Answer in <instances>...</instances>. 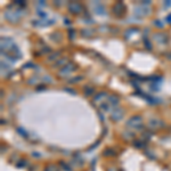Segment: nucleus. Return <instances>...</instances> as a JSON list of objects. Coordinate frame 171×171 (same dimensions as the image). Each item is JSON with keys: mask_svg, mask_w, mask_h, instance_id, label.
Masks as SVG:
<instances>
[{"mask_svg": "<svg viewBox=\"0 0 171 171\" xmlns=\"http://www.w3.org/2000/svg\"><path fill=\"white\" fill-rule=\"evenodd\" d=\"M107 101H108V104H111V105L115 106V105H118V103H119V97H118V96H114V95L108 96Z\"/></svg>", "mask_w": 171, "mask_h": 171, "instance_id": "9", "label": "nucleus"}, {"mask_svg": "<svg viewBox=\"0 0 171 171\" xmlns=\"http://www.w3.org/2000/svg\"><path fill=\"white\" fill-rule=\"evenodd\" d=\"M44 171H58V168H57L56 165L51 164V165H48Z\"/></svg>", "mask_w": 171, "mask_h": 171, "instance_id": "10", "label": "nucleus"}, {"mask_svg": "<svg viewBox=\"0 0 171 171\" xmlns=\"http://www.w3.org/2000/svg\"><path fill=\"white\" fill-rule=\"evenodd\" d=\"M143 123V119L139 115H135L133 118H130L127 122V127L130 129H138Z\"/></svg>", "mask_w": 171, "mask_h": 171, "instance_id": "1", "label": "nucleus"}, {"mask_svg": "<svg viewBox=\"0 0 171 171\" xmlns=\"http://www.w3.org/2000/svg\"><path fill=\"white\" fill-rule=\"evenodd\" d=\"M113 13L116 15V16H121V15H123L124 14V6H123V4L122 2H118V4H115L113 7Z\"/></svg>", "mask_w": 171, "mask_h": 171, "instance_id": "5", "label": "nucleus"}, {"mask_svg": "<svg viewBox=\"0 0 171 171\" xmlns=\"http://www.w3.org/2000/svg\"><path fill=\"white\" fill-rule=\"evenodd\" d=\"M107 96H106V94L105 93H101V94H98V95L95 97V103L97 104V105H104L105 104V98H106Z\"/></svg>", "mask_w": 171, "mask_h": 171, "instance_id": "8", "label": "nucleus"}, {"mask_svg": "<svg viewBox=\"0 0 171 171\" xmlns=\"http://www.w3.org/2000/svg\"><path fill=\"white\" fill-rule=\"evenodd\" d=\"M69 9H70L71 13L73 14H80L82 13L83 10V7L81 4H79V2H76V1H72L69 4Z\"/></svg>", "mask_w": 171, "mask_h": 171, "instance_id": "2", "label": "nucleus"}, {"mask_svg": "<svg viewBox=\"0 0 171 171\" xmlns=\"http://www.w3.org/2000/svg\"><path fill=\"white\" fill-rule=\"evenodd\" d=\"M162 126H163L162 121L158 120V119H154V120H151L148 122V127L151 128V129H158V128L162 127Z\"/></svg>", "mask_w": 171, "mask_h": 171, "instance_id": "7", "label": "nucleus"}, {"mask_svg": "<svg viewBox=\"0 0 171 171\" xmlns=\"http://www.w3.org/2000/svg\"><path fill=\"white\" fill-rule=\"evenodd\" d=\"M76 70V66L73 65V64H66L65 66H64L63 69L61 70V72H59V76H67L69 73H71V72H73V71Z\"/></svg>", "mask_w": 171, "mask_h": 171, "instance_id": "4", "label": "nucleus"}, {"mask_svg": "<svg viewBox=\"0 0 171 171\" xmlns=\"http://www.w3.org/2000/svg\"><path fill=\"white\" fill-rule=\"evenodd\" d=\"M5 17H6L8 21H10V22H17L21 17V15H19L16 10H10V9H8L6 13H5Z\"/></svg>", "mask_w": 171, "mask_h": 171, "instance_id": "3", "label": "nucleus"}, {"mask_svg": "<svg viewBox=\"0 0 171 171\" xmlns=\"http://www.w3.org/2000/svg\"><path fill=\"white\" fill-rule=\"evenodd\" d=\"M122 116H123V111L122 110H114L113 112H112V114H111V118L113 119V120L115 121H119L122 119Z\"/></svg>", "mask_w": 171, "mask_h": 171, "instance_id": "6", "label": "nucleus"}, {"mask_svg": "<svg viewBox=\"0 0 171 171\" xmlns=\"http://www.w3.org/2000/svg\"><path fill=\"white\" fill-rule=\"evenodd\" d=\"M107 171H119V169H118V168H110V169H108Z\"/></svg>", "mask_w": 171, "mask_h": 171, "instance_id": "11", "label": "nucleus"}]
</instances>
